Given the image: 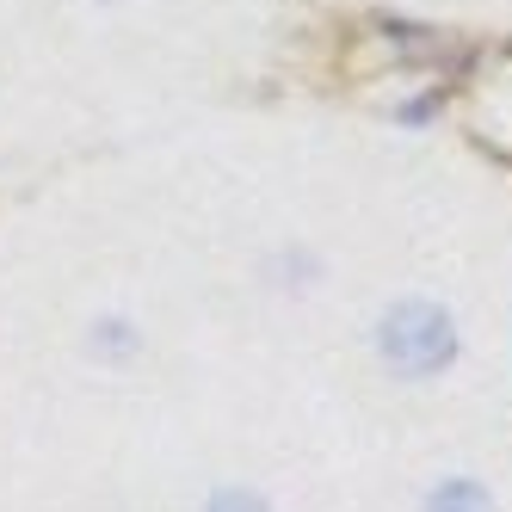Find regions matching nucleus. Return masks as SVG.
Wrapping results in <instances>:
<instances>
[{
    "instance_id": "obj_2",
    "label": "nucleus",
    "mask_w": 512,
    "mask_h": 512,
    "mask_svg": "<svg viewBox=\"0 0 512 512\" xmlns=\"http://www.w3.org/2000/svg\"><path fill=\"white\" fill-rule=\"evenodd\" d=\"M426 512H488V494L475 488V482H445L426 500Z\"/></svg>"
},
{
    "instance_id": "obj_3",
    "label": "nucleus",
    "mask_w": 512,
    "mask_h": 512,
    "mask_svg": "<svg viewBox=\"0 0 512 512\" xmlns=\"http://www.w3.org/2000/svg\"><path fill=\"white\" fill-rule=\"evenodd\" d=\"M210 512H266V500L247 494V488H223V494L210 500Z\"/></svg>"
},
{
    "instance_id": "obj_1",
    "label": "nucleus",
    "mask_w": 512,
    "mask_h": 512,
    "mask_svg": "<svg viewBox=\"0 0 512 512\" xmlns=\"http://www.w3.org/2000/svg\"><path fill=\"white\" fill-rule=\"evenodd\" d=\"M383 358L395 364L401 377H432V371H445L451 352H457V327L445 309H432V303H401L383 315V334H377Z\"/></svg>"
}]
</instances>
